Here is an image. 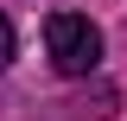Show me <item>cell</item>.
Returning a JSON list of instances; mask_svg holds the SVG:
<instances>
[{
	"label": "cell",
	"instance_id": "6da1fadb",
	"mask_svg": "<svg viewBox=\"0 0 127 121\" xmlns=\"http://www.w3.org/2000/svg\"><path fill=\"white\" fill-rule=\"evenodd\" d=\"M45 51L57 76H89L102 64V26L89 13H51L45 19Z\"/></svg>",
	"mask_w": 127,
	"mask_h": 121
},
{
	"label": "cell",
	"instance_id": "7a4b0ae2",
	"mask_svg": "<svg viewBox=\"0 0 127 121\" xmlns=\"http://www.w3.org/2000/svg\"><path fill=\"white\" fill-rule=\"evenodd\" d=\"M6 64H13V19L0 13V70H6Z\"/></svg>",
	"mask_w": 127,
	"mask_h": 121
}]
</instances>
